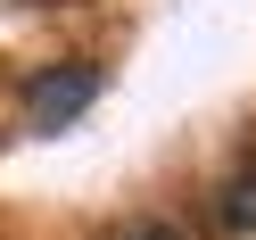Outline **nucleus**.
Here are the masks:
<instances>
[{
  "mask_svg": "<svg viewBox=\"0 0 256 240\" xmlns=\"http://www.w3.org/2000/svg\"><path fill=\"white\" fill-rule=\"evenodd\" d=\"M91 100H100V67H83V58L42 67L34 83H25V124H34V133H66Z\"/></svg>",
  "mask_w": 256,
  "mask_h": 240,
  "instance_id": "obj_1",
  "label": "nucleus"
},
{
  "mask_svg": "<svg viewBox=\"0 0 256 240\" xmlns=\"http://www.w3.org/2000/svg\"><path fill=\"white\" fill-rule=\"evenodd\" d=\"M215 215H223V232H232V240H256V157L232 174V182H223Z\"/></svg>",
  "mask_w": 256,
  "mask_h": 240,
  "instance_id": "obj_2",
  "label": "nucleus"
},
{
  "mask_svg": "<svg viewBox=\"0 0 256 240\" xmlns=\"http://www.w3.org/2000/svg\"><path fill=\"white\" fill-rule=\"evenodd\" d=\"M108 240H182V232H174V223H116Z\"/></svg>",
  "mask_w": 256,
  "mask_h": 240,
  "instance_id": "obj_3",
  "label": "nucleus"
}]
</instances>
